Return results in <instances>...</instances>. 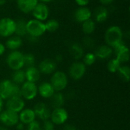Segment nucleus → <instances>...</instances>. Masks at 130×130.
Here are the masks:
<instances>
[{
  "label": "nucleus",
  "instance_id": "obj_1",
  "mask_svg": "<svg viewBox=\"0 0 130 130\" xmlns=\"http://www.w3.org/2000/svg\"><path fill=\"white\" fill-rule=\"evenodd\" d=\"M21 98V88L10 80H4L0 82V98L8 99L10 98Z\"/></svg>",
  "mask_w": 130,
  "mask_h": 130
},
{
  "label": "nucleus",
  "instance_id": "obj_2",
  "mask_svg": "<svg viewBox=\"0 0 130 130\" xmlns=\"http://www.w3.org/2000/svg\"><path fill=\"white\" fill-rule=\"evenodd\" d=\"M123 33L122 29L118 26H111L105 32L104 40L110 47H114L118 43L123 41Z\"/></svg>",
  "mask_w": 130,
  "mask_h": 130
},
{
  "label": "nucleus",
  "instance_id": "obj_3",
  "mask_svg": "<svg viewBox=\"0 0 130 130\" xmlns=\"http://www.w3.org/2000/svg\"><path fill=\"white\" fill-rule=\"evenodd\" d=\"M26 29L27 34L29 36H32L34 37H41L46 31L44 23L37 19H31L27 21Z\"/></svg>",
  "mask_w": 130,
  "mask_h": 130
},
{
  "label": "nucleus",
  "instance_id": "obj_4",
  "mask_svg": "<svg viewBox=\"0 0 130 130\" xmlns=\"http://www.w3.org/2000/svg\"><path fill=\"white\" fill-rule=\"evenodd\" d=\"M7 64L14 71L21 69L24 65V54L18 50H14L9 53L6 59Z\"/></svg>",
  "mask_w": 130,
  "mask_h": 130
},
{
  "label": "nucleus",
  "instance_id": "obj_5",
  "mask_svg": "<svg viewBox=\"0 0 130 130\" xmlns=\"http://www.w3.org/2000/svg\"><path fill=\"white\" fill-rule=\"evenodd\" d=\"M55 91L59 92L64 90L68 85V78L66 75L60 71L56 72L51 78V82Z\"/></svg>",
  "mask_w": 130,
  "mask_h": 130
},
{
  "label": "nucleus",
  "instance_id": "obj_6",
  "mask_svg": "<svg viewBox=\"0 0 130 130\" xmlns=\"http://www.w3.org/2000/svg\"><path fill=\"white\" fill-rule=\"evenodd\" d=\"M15 31V21L10 18H4L0 20V36L11 37Z\"/></svg>",
  "mask_w": 130,
  "mask_h": 130
},
{
  "label": "nucleus",
  "instance_id": "obj_7",
  "mask_svg": "<svg viewBox=\"0 0 130 130\" xmlns=\"http://www.w3.org/2000/svg\"><path fill=\"white\" fill-rule=\"evenodd\" d=\"M21 97H23L26 100H32L34 99L38 92L37 87L35 83L25 82L23 83L21 88Z\"/></svg>",
  "mask_w": 130,
  "mask_h": 130
},
{
  "label": "nucleus",
  "instance_id": "obj_8",
  "mask_svg": "<svg viewBox=\"0 0 130 130\" xmlns=\"http://www.w3.org/2000/svg\"><path fill=\"white\" fill-rule=\"evenodd\" d=\"M19 121L18 113L9 110L0 113V122L7 126H13Z\"/></svg>",
  "mask_w": 130,
  "mask_h": 130
},
{
  "label": "nucleus",
  "instance_id": "obj_9",
  "mask_svg": "<svg viewBox=\"0 0 130 130\" xmlns=\"http://www.w3.org/2000/svg\"><path fill=\"white\" fill-rule=\"evenodd\" d=\"M86 72V66L82 62H75L72 63L69 68V73L70 77L74 80L81 79Z\"/></svg>",
  "mask_w": 130,
  "mask_h": 130
},
{
  "label": "nucleus",
  "instance_id": "obj_10",
  "mask_svg": "<svg viewBox=\"0 0 130 130\" xmlns=\"http://www.w3.org/2000/svg\"><path fill=\"white\" fill-rule=\"evenodd\" d=\"M32 14L34 19L43 21L48 18L50 15V9L45 3L38 2L37 5L35 6V8L33 9Z\"/></svg>",
  "mask_w": 130,
  "mask_h": 130
},
{
  "label": "nucleus",
  "instance_id": "obj_11",
  "mask_svg": "<svg viewBox=\"0 0 130 130\" xmlns=\"http://www.w3.org/2000/svg\"><path fill=\"white\" fill-rule=\"evenodd\" d=\"M116 54V59H117L120 63L127 62L129 60V48L126 46L123 41L118 43L117 46L113 47Z\"/></svg>",
  "mask_w": 130,
  "mask_h": 130
},
{
  "label": "nucleus",
  "instance_id": "obj_12",
  "mask_svg": "<svg viewBox=\"0 0 130 130\" xmlns=\"http://www.w3.org/2000/svg\"><path fill=\"white\" fill-rule=\"evenodd\" d=\"M50 117H51V121L53 123V124L62 125L67 121L69 114L65 109L60 107V108L54 109L53 111L51 113Z\"/></svg>",
  "mask_w": 130,
  "mask_h": 130
},
{
  "label": "nucleus",
  "instance_id": "obj_13",
  "mask_svg": "<svg viewBox=\"0 0 130 130\" xmlns=\"http://www.w3.org/2000/svg\"><path fill=\"white\" fill-rule=\"evenodd\" d=\"M24 107V101L21 98L14 97L8 99L6 102L7 110L18 113L21 112Z\"/></svg>",
  "mask_w": 130,
  "mask_h": 130
},
{
  "label": "nucleus",
  "instance_id": "obj_14",
  "mask_svg": "<svg viewBox=\"0 0 130 130\" xmlns=\"http://www.w3.org/2000/svg\"><path fill=\"white\" fill-rule=\"evenodd\" d=\"M34 111L36 117H38L40 119H41L43 121L47 120L50 118V116H51L50 110L44 103H42V102L37 103L34 106Z\"/></svg>",
  "mask_w": 130,
  "mask_h": 130
},
{
  "label": "nucleus",
  "instance_id": "obj_15",
  "mask_svg": "<svg viewBox=\"0 0 130 130\" xmlns=\"http://www.w3.org/2000/svg\"><path fill=\"white\" fill-rule=\"evenodd\" d=\"M56 69V62L50 59H46L40 62L39 64L40 72L46 75H49L55 72Z\"/></svg>",
  "mask_w": 130,
  "mask_h": 130
},
{
  "label": "nucleus",
  "instance_id": "obj_16",
  "mask_svg": "<svg viewBox=\"0 0 130 130\" xmlns=\"http://www.w3.org/2000/svg\"><path fill=\"white\" fill-rule=\"evenodd\" d=\"M38 2V0H17V5L19 10L25 14L32 12Z\"/></svg>",
  "mask_w": 130,
  "mask_h": 130
},
{
  "label": "nucleus",
  "instance_id": "obj_17",
  "mask_svg": "<svg viewBox=\"0 0 130 130\" xmlns=\"http://www.w3.org/2000/svg\"><path fill=\"white\" fill-rule=\"evenodd\" d=\"M91 16H92L91 11L86 6L78 8L75 12V18L79 23H83L84 21L91 19Z\"/></svg>",
  "mask_w": 130,
  "mask_h": 130
},
{
  "label": "nucleus",
  "instance_id": "obj_18",
  "mask_svg": "<svg viewBox=\"0 0 130 130\" xmlns=\"http://www.w3.org/2000/svg\"><path fill=\"white\" fill-rule=\"evenodd\" d=\"M113 52V50L112 47L109 46L108 45H102L96 50L94 55L96 58L100 59H106L111 56Z\"/></svg>",
  "mask_w": 130,
  "mask_h": 130
},
{
  "label": "nucleus",
  "instance_id": "obj_19",
  "mask_svg": "<svg viewBox=\"0 0 130 130\" xmlns=\"http://www.w3.org/2000/svg\"><path fill=\"white\" fill-rule=\"evenodd\" d=\"M37 90L39 91L40 95L44 98H50L55 93L54 88L49 82H43L40 84L39 88H37Z\"/></svg>",
  "mask_w": 130,
  "mask_h": 130
},
{
  "label": "nucleus",
  "instance_id": "obj_20",
  "mask_svg": "<svg viewBox=\"0 0 130 130\" xmlns=\"http://www.w3.org/2000/svg\"><path fill=\"white\" fill-rule=\"evenodd\" d=\"M19 120L23 124H29L30 123L35 120L36 115L34 110L32 109H25L21 111V113L18 115Z\"/></svg>",
  "mask_w": 130,
  "mask_h": 130
},
{
  "label": "nucleus",
  "instance_id": "obj_21",
  "mask_svg": "<svg viewBox=\"0 0 130 130\" xmlns=\"http://www.w3.org/2000/svg\"><path fill=\"white\" fill-rule=\"evenodd\" d=\"M25 72V78L27 82L35 83L40 78V72L38 69L34 66L28 67Z\"/></svg>",
  "mask_w": 130,
  "mask_h": 130
},
{
  "label": "nucleus",
  "instance_id": "obj_22",
  "mask_svg": "<svg viewBox=\"0 0 130 130\" xmlns=\"http://www.w3.org/2000/svg\"><path fill=\"white\" fill-rule=\"evenodd\" d=\"M108 15H109L108 10L104 6H99V7H98L95 9L94 13V19L98 23L104 22L107 19Z\"/></svg>",
  "mask_w": 130,
  "mask_h": 130
},
{
  "label": "nucleus",
  "instance_id": "obj_23",
  "mask_svg": "<svg viewBox=\"0 0 130 130\" xmlns=\"http://www.w3.org/2000/svg\"><path fill=\"white\" fill-rule=\"evenodd\" d=\"M69 53L75 60H79L84 56V49L78 43H72L69 47Z\"/></svg>",
  "mask_w": 130,
  "mask_h": 130
},
{
  "label": "nucleus",
  "instance_id": "obj_24",
  "mask_svg": "<svg viewBox=\"0 0 130 130\" xmlns=\"http://www.w3.org/2000/svg\"><path fill=\"white\" fill-rule=\"evenodd\" d=\"M6 47L11 50H17L22 45V39L18 36H11L6 41Z\"/></svg>",
  "mask_w": 130,
  "mask_h": 130
},
{
  "label": "nucleus",
  "instance_id": "obj_25",
  "mask_svg": "<svg viewBox=\"0 0 130 130\" xmlns=\"http://www.w3.org/2000/svg\"><path fill=\"white\" fill-rule=\"evenodd\" d=\"M50 104L53 109L60 108L65 103V98L64 95L61 92H56L53 94L50 98Z\"/></svg>",
  "mask_w": 130,
  "mask_h": 130
},
{
  "label": "nucleus",
  "instance_id": "obj_26",
  "mask_svg": "<svg viewBox=\"0 0 130 130\" xmlns=\"http://www.w3.org/2000/svg\"><path fill=\"white\" fill-rule=\"evenodd\" d=\"M26 24L27 21L24 19H18L15 21V31L14 34L21 37L26 36L27 34V29H26Z\"/></svg>",
  "mask_w": 130,
  "mask_h": 130
},
{
  "label": "nucleus",
  "instance_id": "obj_27",
  "mask_svg": "<svg viewBox=\"0 0 130 130\" xmlns=\"http://www.w3.org/2000/svg\"><path fill=\"white\" fill-rule=\"evenodd\" d=\"M82 24V31L84 32V34H85L86 35H90L92 33H94L96 25H95V22L91 18L84 21Z\"/></svg>",
  "mask_w": 130,
  "mask_h": 130
},
{
  "label": "nucleus",
  "instance_id": "obj_28",
  "mask_svg": "<svg viewBox=\"0 0 130 130\" xmlns=\"http://www.w3.org/2000/svg\"><path fill=\"white\" fill-rule=\"evenodd\" d=\"M25 72L23 70H16L12 74V82H14L16 85L23 84L25 81Z\"/></svg>",
  "mask_w": 130,
  "mask_h": 130
},
{
  "label": "nucleus",
  "instance_id": "obj_29",
  "mask_svg": "<svg viewBox=\"0 0 130 130\" xmlns=\"http://www.w3.org/2000/svg\"><path fill=\"white\" fill-rule=\"evenodd\" d=\"M120 78L126 82H128L130 78V69L128 66H120L117 71Z\"/></svg>",
  "mask_w": 130,
  "mask_h": 130
},
{
  "label": "nucleus",
  "instance_id": "obj_30",
  "mask_svg": "<svg viewBox=\"0 0 130 130\" xmlns=\"http://www.w3.org/2000/svg\"><path fill=\"white\" fill-rule=\"evenodd\" d=\"M44 24H45L46 30L48 32H51V33L56 31L59 27V21L55 19H50V20L47 21Z\"/></svg>",
  "mask_w": 130,
  "mask_h": 130
},
{
  "label": "nucleus",
  "instance_id": "obj_31",
  "mask_svg": "<svg viewBox=\"0 0 130 130\" xmlns=\"http://www.w3.org/2000/svg\"><path fill=\"white\" fill-rule=\"evenodd\" d=\"M120 66H121V63L116 58L110 60L108 64H107V69H108L109 72H111V73L117 72V71H118V69H119V68Z\"/></svg>",
  "mask_w": 130,
  "mask_h": 130
},
{
  "label": "nucleus",
  "instance_id": "obj_32",
  "mask_svg": "<svg viewBox=\"0 0 130 130\" xmlns=\"http://www.w3.org/2000/svg\"><path fill=\"white\" fill-rule=\"evenodd\" d=\"M35 63V57L32 53L24 54V65L28 67L34 66Z\"/></svg>",
  "mask_w": 130,
  "mask_h": 130
},
{
  "label": "nucleus",
  "instance_id": "obj_33",
  "mask_svg": "<svg viewBox=\"0 0 130 130\" xmlns=\"http://www.w3.org/2000/svg\"><path fill=\"white\" fill-rule=\"evenodd\" d=\"M96 56L93 53H88L84 56V64L85 66H92L96 61Z\"/></svg>",
  "mask_w": 130,
  "mask_h": 130
},
{
  "label": "nucleus",
  "instance_id": "obj_34",
  "mask_svg": "<svg viewBox=\"0 0 130 130\" xmlns=\"http://www.w3.org/2000/svg\"><path fill=\"white\" fill-rule=\"evenodd\" d=\"M83 43H84V45H85L87 48H88V49H92V48L94 46V44H95L94 40L93 38H91V37H89V36H86V37L84 38V40H83Z\"/></svg>",
  "mask_w": 130,
  "mask_h": 130
},
{
  "label": "nucleus",
  "instance_id": "obj_35",
  "mask_svg": "<svg viewBox=\"0 0 130 130\" xmlns=\"http://www.w3.org/2000/svg\"><path fill=\"white\" fill-rule=\"evenodd\" d=\"M27 130H41V126L37 121L34 120L27 124Z\"/></svg>",
  "mask_w": 130,
  "mask_h": 130
},
{
  "label": "nucleus",
  "instance_id": "obj_36",
  "mask_svg": "<svg viewBox=\"0 0 130 130\" xmlns=\"http://www.w3.org/2000/svg\"><path fill=\"white\" fill-rule=\"evenodd\" d=\"M43 130H54V124L50 120H45L43 123Z\"/></svg>",
  "mask_w": 130,
  "mask_h": 130
},
{
  "label": "nucleus",
  "instance_id": "obj_37",
  "mask_svg": "<svg viewBox=\"0 0 130 130\" xmlns=\"http://www.w3.org/2000/svg\"><path fill=\"white\" fill-rule=\"evenodd\" d=\"M76 4L79 5L80 7H85L88 5L90 2V0H75Z\"/></svg>",
  "mask_w": 130,
  "mask_h": 130
},
{
  "label": "nucleus",
  "instance_id": "obj_38",
  "mask_svg": "<svg viewBox=\"0 0 130 130\" xmlns=\"http://www.w3.org/2000/svg\"><path fill=\"white\" fill-rule=\"evenodd\" d=\"M99 1L103 5H108L114 2V0H99Z\"/></svg>",
  "mask_w": 130,
  "mask_h": 130
},
{
  "label": "nucleus",
  "instance_id": "obj_39",
  "mask_svg": "<svg viewBox=\"0 0 130 130\" xmlns=\"http://www.w3.org/2000/svg\"><path fill=\"white\" fill-rule=\"evenodd\" d=\"M64 130H77V128L71 124H67L64 126Z\"/></svg>",
  "mask_w": 130,
  "mask_h": 130
},
{
  "label": "nucleus",
  "instance_id": "obj_40",
  "mask_svg": "<svg viewBox=\"0 0 130 130\" xmlns=\"http://www.w3.org/2000/svg\"><path fill=\"white\" fill-rule=\"evenodd\" d=\"M16 128H17V129L18 130H24V124L22 123H18L17 124H16Z\"/></svg>",
  "mask_w": 130,
  "mask_h": 130
},
{
  "label": "nucleus",
  "instance_id": "obj_41",
  "mask_svg": "<svg viewBox=\"0 0 130 130\" xmlns=\"http://www.w3.org/2000/svg\"><path fill=\"white\" fill-rule=\"evenodd\" d=\"M62 59H63V57H62V56L61 55V54H58L56 56V62H62Z\"/></svg>",
  "mask_w": 130,
  "mask_h": 130
},
{
  "label": "nucleus",
  "instance_id": "obj_42",
  "mask_svg": "<svg viewBox=\"0 0 130 130\" xmlns=\"http://www.w3.org/2000/svg\"><path fill=\"white\" fill-rule=\"evenodd\" d=\"M5 46H4L2 43H0V56L2 55V54L5 53Z\"/></svg>",
  "mask_w": 130,
  "mask_h": 130
},
{
  "label": "nucleus",
  "instance_id": "obj_43",
  "mask_svg": "<svg viewBox=\"0 0 130 130\" xmlns=\"http://www.w3.org/2000/svg\"><path fill=\"white\" fill-rule=\"evenodd\" d=\"M2 107H3V100L0 98V113L2 110Z\"/></svg>",
  "mask_w": 130,
  "mask_h": 130
},
{
  "label": "nucleus",
  "instance_id": "obj_44",
  "mask_svg": "<svg viewBox=\"0 0 130 130\" xmlns=\"http://www.w3.org/2000/svg\"><path fill=\"white\" fill-rule=\"evenodd\" d=\"M5 2H6V0H0V6H2V5H5Z\"/></svg>",
  "mask_w": 130,
  "mask_h": 130
},
{
  "label": "nucleus",
  "instance_id": "obj_45",
  "mask_svg": "<svg viewBox=\"0 0 130 130\" xmlns=\"http://www.w3.org/2000/svg\"><path fill=\"white\" fill-rule=\"evenodd\" d=\"M38 1H40L41 2H43V3H46V2H51L52 0H38Z\"/></svg>",
  "mask_w": 130,
  "mask_h": 130
},
{
  "label": "nucleus",
  "instance_id": "obj_46",
  "mask_svg": "<svg viewBox=\"0 0 130 130\" xmlns=\"http://www.w3.org/2000/svg\"><path fill=\"white\" fill-rule=\"evenodd\" d=\"M0 130H8L6 128L3 127V126H0Z\"/></svg>",
  "mask_w": 130,
  "mask_h": 130
},
{
  "label": "nucleus",
  "instance_id": "obj_47",
  "mask_svg": "<svg viewBox=\"0 0 130 130\" xmlns=\"http://www.w3.org/2000/svg\"><path fill=\"white\" fill-rule=\"evenodd\" d=\"M11 1H13V0H11Z\"/></svg>",
  "mask_w": 130,
  "mask_h": 130
}]
</instances>
